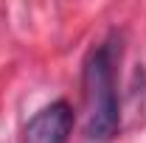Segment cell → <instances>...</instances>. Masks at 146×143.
<instances>
[{"instance_id":"6da1fadb","label":"cell","mask_w":146,"mask_h":143,"mask_svg":"<svg viewBox=\"0 0 146 143\" xmlns=\"http://www.w3.org/2000/svg\"><path fill=\"white\" fill-rule=\"evenodd\" d=\"M121 62V36L110 31L98 45H93L84 68H82V87L87 104V138L93 143H110L121 132V104H118V81L115 70Z\"/></svg>"},{"instance_id":"7a4b0ae2","label":"cell","mask_w":146,"mask_h":143,"mask_svg":"<svg viewBox=\"0 0 146 143\" xmlns=\"http://www.w3.org/2000/svg\"><path fill=\"white\" fill-rule=\"evenodd\" d=\"M73 124V107L65 98H56L28 118V124L23 126V143H68Z\"/></svg>"}]
</instances>
